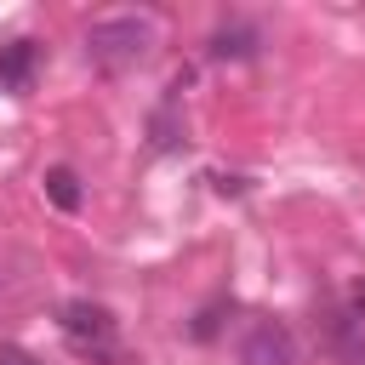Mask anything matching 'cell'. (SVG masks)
Returning a JSON list of instances; mask_svg holds the SVG:
<instances>
[{"instance_id": "30bf717a", "label": "cell", "mask_w": 365, "mask_h": 365, "mask_svg": "<svg viewBox=\"0 0 365 365\" xmlns=\"http://www.w3.org/2000/svg\"><path fill=\"white\" fill-rule=\"evenodd\" d=\"M0 365H40L29 348H11V342H0Z\"/></svg>"}, {"instance_id": "9c48e42d", "label": "cell", "mask_w": 365, "mask_h": 365, "mask_svg": "<svg viewBox=\"0 0 365 365\" xmlns=\"http://www.w3.org/2000/svg\"><path fill=\"white\" fill-rule=\"evenodd\" d=\"M348 319H359V325H365V279H359V285H348Z\"/></svg>"}, {"instance_id": "52a82bcc", "label": "cell", "mask_w": 365, "mask_h": 365, "mask_svg": "<svg viewBox=\"0 0 365 365\" xmlns=\"http://www.w3.org/2000/svg\"><path fill=\"white\" fill-rule=\"evenodd\" d=\"M331 342H336V354H342L348 365H365V325H359V319L342 314V319L331 325Z\"/></svg>"}, {"instance_id": "277c9868", "label": "cell", "mask_w": 365, "mask_h": 365, "mask_svg": "<svg viewBox=\"0 0 365 365\" xmlns=\"http://www.w3.org/2000/svg\"><path fill=\"white\" fill-rule=\"evenodd\" d=\"M34 63H40V46H34V40H11V46H0V91H29Z\"/></svg>"}, {"instance_id": "8992f818", "label": "cell", "mask_w": 365, "mask_h": 365, "mask_svg": "<svg viewBox=\"0 0 365 365\" xmlns=\"http://www.w3.org/2000/svg\"><path fill=\"white\" fill-rule=\"evenodd\" d=\"M46 200H51L57 211H80V200H86V194H80V177H74L68 165H51V171H46Z\"/></svg>"}, {"instance_id": "ba28073f", "label": "cell", "mask_w": 365, "mask_h": 365, "mask_svg": "<svg viewBox=\"0 0 365 365\" xmlns=\"http://www.w3.org/2000/svg\"><path fill=\"white\" fill-rule=\"evenodd\" d=\"M217 314H222V308H205V314L194 319V336H200V342H211V336H217Z\"/></svg>"}, {"instance_id": "3957f363", "label": "cell", "mask_w": 365, "mask_h": 365, "mask_svg": "<svg viewBox=\"0 0 365 365\" xmlns=\"http://www.w3.org/2000/svg\"><path fill=\"white\" fill-rule=\"evenodd\" d=\"M240 365H297V336L279 319H257L240 342Z\"/></svg>"}, {"instance_id": "7a4b0ae2", "label": "cell", "mask_w": 365, "mask_h": 365, "mask_svg": "<svg viewBox=\"0 0 365 365\" xmlns=\"http://www.w3.org/2000/svg\"><path fill=\"white\" fill-rule=\"evenodd\" d=\"M148 46H154V29H148L143 17H97V23L86 29V57H91L97 68H108V74L137 68V63L148 57Z\"/></svg>"}, {"instance_id": "5b68a950", "label": "cell", "mask_w": 365, "mask_h": 365, "mask_svg": "<svg viewBox=\"0 0 365 365\" xmlns=\"http://www.w3.org/2000/svg\"><path fill=\"white\" fill-rule=\"evenodd\" d=\"M257 46H262V34L251 23H222L211 34V57H222V63H245V57H257Z\"/></svg>"}, {"instance_id": "6da1fadb", "label": "cell", "mask_w": 365, "mask_h": 365, "mask_svg": "<svg viewBox=\"0 0 365 365\" xmlns=\"http://www.w3.org/2000/svg\"><path fill=\"white\" fill-rule=\"evenodd\" d=\"M57 331H63V342H68L80 359L120 365V325H114V314H108L103 302H86V297L63 302V308H57Z\"/></svg>"}]
</instances>
